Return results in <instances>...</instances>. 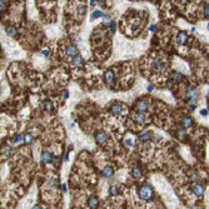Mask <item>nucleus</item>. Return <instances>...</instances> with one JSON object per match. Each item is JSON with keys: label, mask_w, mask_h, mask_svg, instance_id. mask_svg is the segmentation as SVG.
<instances>
[{"label": "nucleus", "mask_w": 209, "mask_h": 209, "mask_svg": "<svg viewBox=\"0 0 209 209\" xmlns=\"http://www.w3.org/2000/svg\"><path fill=\"white\" fill-rule=\"evenodd\" d=\"M138 194H139V198L144 202H149L154 198V189L150 184H144L139 188L138 191Z\"/></svg>", "instance_id": "f257e3e1"}, {"label": "nucleus", "mask_w": 209, "mask_h": 209, "mask_svg": "<svg viewBox=\"0 0 209 209\" xmlns=\"http://www.w3.org/2000/svg\"><path fill=\"white\" fill-rule=\"evenodd\" d=\"M185 98H187L188 100L195 103V102L198 100V98H199V91H198V89H197L195 86H193V85L188 86L187 90H185Z\"/></svg>", "instance_id": "f03ea898"}, {"label": "nucleus", "mask_w": 209, "mask_h": 209, "mask_svg": "<svg viewBox=\"0 0 209 209\" xmlns=\"http://www.w3.org/2000/svg\"><path fill=\"white\" fill-rule=\"evenodd\" d=\"M153 68H154V70H157V71H159L162 74L167 73V65H165L164 60L160 59V58H157V59L153 60Z\"/></svg>", "instance_id": "7ed1b4c3"}, {"label": "nucleus", "mask_w": 209, "mask_h": 209, "mask_svg": "<svg viewBox=\"0 0 209 209\" xmlns=\"http://www.w3.org/2000/svg\"><path fill=\"white\" fill-rule=\"evenodd\" d=\"M110 113H113L114 115H120V114L123 113V105L118 102H114L110 105Z\"/></svg>", "instance_id": "20e7f679"}, {"label": "nucleus", "mask_w": 209, "mask_h": 209, "mask_svg": "<svg viewBox=\"0 0 209 209\" xmlns=\"http://www.w3.org/2000/svg\"><path fill=\"white\" fill-rule=\"evenodd\" d=\"M204 192H205V187H204V184L195 183V184L193 185V193H194V195L202 197V195L204 194Z\"/></svg>", "instance_id": "39448f33"}, {"label": "nucleus", "mask_w": 209, "mask_h": 209, "mask_svg": "<svg viewBox=\"0 0 209 209\" xmlns=\"http://www.w3.org/2000/svg\"><path fill=\"white\" fill-rule=\"evenodd\" d=\"M65 54L66 55H69V56H73V58H75V56H78L79 55V50H78V48L75 46V45H66V48H65Z\"/></svg>", "instance_id": "423d86ee"}, {"label": "nucleus", "mask_w": 209, "mask_h": 209, "mask_svg": "<svg viewBox=\"0 0 209 209\" xmlns=\"http://www.w3.org/2000/svg\"><path fill=\"white\" fill-rule=\"evenodd\" d=\"M107 140H108V135H107V133H104L103 130H99L95 134V142L98 144H104Z\"/></svg>", "instance_id": "0eeeda50"}, {"label": "nucleus", "mask_w": 209, "mask_h": 209, "mask_svg": "<svg viewBox=\"0 0 209 209\" xmlns=\"http://www.w3.org/2000/svg\"><path fill=\"white\" fill-rule=\"evenodd\" d=\"M177 43L180 45H184L188 43V34L185 31H179L177 35Z\"/></svg>", "instance_id": "6e6552de"}, {"label": "nucleus", "mask_w": 209, "mask_h": 209, "mask_svg": "<svg viewBox=\"0 0 209 209\" xmlns=\"http://www.w3.org/2000/svg\"><path fill=\"white\" fill-rule=\"evenodd\" d=\"M135 108H137L138 113H144L145 110H148V108H149V103H148V100H139V102L137 103Z\"/></svg>", "instance_id": "1a4fd4ad"}, {"label": "nucleus", "mask_w": 209, "mask_h": 209, "mask_svg": "<svg viewBox=\"0 0 209 209\" xmlns=\"http://www.w3.org/2000/svg\"><path fill=\"white\" fill-rule=\"evenodd\" d=\"M88 207L90 208V209H97L98 208V205H99V200H98V198L97 197H89L88 198Z\"/></svg>", "instance_id": "9d476101"}, {"label": "nucleus", "mask_w": 209, "mask_h": 209, "mask_svg": "<svg viewBox=\"0 0 209 209\" xmlns=\"http://www.w3.org/2000/svg\"><path fill=\"white\" fill-rule=\"evenodd\" d=\"M114 79H115V77H114V73L111 70H107L105 74H104V80L107 84H113L114 83Z\"/></svg>", "instance_id": "9b49d317"}, {"label": "nucleus", "mask_w": 209, "mask_h": 209, "mask_svg": "<svg viewBox=\"0 0 209 209\" xmlns=\"http://www.w3.org/2000/svg\"><path fill=\"white\" fill-rule=\"evenodd\" d=\"M53 159H54V157L51 155V153H50V151H48V150H44L43 153H42V162H43L44 164H48V163H50Z\"/></svg>", "instance_id": "f8f14e48"}, {"label": "nucleus", "mask_w": 209, "mask_h": 209, "mask_svg": "<svg viewBox=\"0 0 209 209\" xmlns=\"http://www.w3.org/2000/svg\"><path fill=\"white\" fill-rule=\"evenodd\" d=\"M102 174H103V177L105 178V179H110L113 175H114V169L111 168V167H105L104 169H103V172H102Z\"/></svg>", "instance_id": "ddd939ff"}, {"label": "nucleus", "mask_w": 209, "mask_h": 209, "mask_svg": "<svg viewBox=\"0 0 209 209\" xmlns=\"http://www.w3.org/2000/svg\"><path fill=\"white\" fill-rule=\"evenodd\" d=\"M192 125H193V118H192V117L187 115V117H184V118L182 119V127H183V128L188 129V128H191Z\"/></svg>", "instance_id": "4468645a"}, {"label": "nucleus", "mask_w": 209, "mask_h": 209, "mask_svg": "<svg viewBox=\"0 0 209 209\" xmlns=\"http://www.w3.org/2000/svg\"><path fill=\"white\" fill-rule=\"evenodd\" d=\"M150 133L149 131H144V133H142V134L138 137V140L140 142V143H147L148 140H150Z\"/></svg>", "instance_id": "2eb2a0df"}, {"label": "nucleus", "mask_w": 209, "mask_h": 209, "mask_svg": "<svg viewBox=\"0 0 209 209\" xmlns=\"http://www.w3.org/2000/svg\"><path fill=\"white\" fill-rule=\"evenodd\" d=\"M172 79L175 82V83H180L183 79H184V75L179 71H173L172 73Z\"/></svg>", "instance_id": "dca6fc26"}, {"label": "nucleus", "mask_w": 209, "mask_h": 209, "mask_svg": "<svg viewBox=\"0 0 209 209\" xmlns=\"http://www.w3.org/2000/svg\"><path fill=\"white\" fill-rule=\"evenodd\" d=\"M134 120L138 123V124H144L145 123V115L144 113H137L134 115Z\"/></svg>", "instance_id": "f3484780"}, {"label": "nucleus", "mask_w": 209, "mask_h": 209, "mask_svg": "<svg viewBox=\"0 0 209 209\" xmlns=\"http://www.w3.org/2000/svg\"><path fill=\"white\" fill-rule=\"evenodd\" d=\"M131 177L134 178V179H140V177H142V169L140 168H133V170H131Z\"/></svg>", "instance_id": "a211bd4d"}, {"label": "nucleus", "mask_w": 209, "mask_h": 209, "mask_svg": "<svg viewBox=\"0 0 209 209\" xmlns=\"http://www.w3.org/2000/svg\"><path fill=\"white\" fill-rule=\"evenodd\" d=\"M5 31H6V34H8L9 36H15L16 33H18V30H16V28H15L14 25H8V26L5 28Z\"/></svg>", "instance_id": "6ab92c4d"}, {"label": "nucleus", "mask_w": 209, "mask_h": 209, "mask_svg": "<svg viewBox=\"0 0 209 209\" xmlns=\"http://www.w3.org/2000/svg\"><path fill=\"white\" fill-rule=\"evenodd\" d=\"M73 64L75 66H83L84 60H83V58H82L80 55H78V56H75V58H73Z\"/></svg>", "instance_id": "aec40b11"}, {"label": "nucleus", "mask_w": 209, "mask_h": 209, "mask_svg": "<svg viewBox=\"0 0 209 209\" xmlns=\"http://www.w3.org/2000/svg\"><path fill=\"white\" fill-rule=\"evenodd\" d=\"M43 109L46 111H53V103L50 100H45L43 103Z\"/></svg>", "instance_id": "412c9836"}, {"label": "nucleus", "mask_w": 209, "mask_h": 209, "mask_svg": "<svg viewBox=\"0 0 209 209\" xmlns=\"http://www.w3.org/2000/svg\"><path fill=\"white\" fill-rule=\"evenodd\" d=\"M109 193H110L111 195H117V194L120 193V189H119L118 185H111L110 189H109Z\"/></svg>", "instance_id": "4be33fe9"}, {"label": "nucleus", "mask_w": 209, "mask_h": 209, "mask_svg": "<svg viewBox=\"0 0 209 209\" xmlns=\"http://www.w3.org/2000/svg\"><path fill=\"white\" fill-rule=\"evenodd\" d=\"M33 140H34V138H33V135L30 134V133H25V135H24V143L29 145V144L33 143Z\"/></svg>", "instance_id": "5701e85b"}, {"label": "nucleus", "mask_w": 209, "mask_h": 209, "mask_svg": "<svg viewBox=\"0 0 209 209\" xmlns=\"http://www.w3.org/2000/svg\"><path fill=\"white\" fill-rule=\"evenodd\" d=\"M23 139H24V137H23L22 134H15L14 138H13V144L16 145V144H19V143H22Z\"/></svg>", "instance_id": "b1692460"}, {"label": "nucleus", "mask_w": 209, "mask_h": 209, "mask_svg": "<svg viewBox=\"0 0 209 209\" xmlns=\"http://www.w3.org/2000/svg\"><path fill=\"white\" fill-rule=\"evenodd\" d=\"M100 16H104V13H102L100 10H95V11L91 14L90 19H91V20H95V19H98V18H100Z\"/></svg>", "instance_id": "393cba45"}, {"label": "nucleus", "mask_w": 209, "mask_h": 209, "mask_svg": "<svg viewBox=\"0 0 209 209\" xmlns=\"http://www.w3.org/2000/svg\"><path fill=\"white\" fill-rule=\"evenodd\" d=\"M77 13L79 14V15H85V13H86V6L85 5H79L78 8H77Z\"/></svg>", "instance_id": "a878e982"}, {"label": "nucleus", "mask_w": 209, "mask_h": 209, "mask_svg": "<svg viewBox=\"0 0 209 209\" xmlns=\"http://www.w3.org/2000/svg\"><path fill=\"white\" fill-rule=\"evenodd\" d=\"M3 154L6 155V157L11 155V154H13V149H11L10 147H4V148H3Z\"/></svg>", "instance_id": "bb28decb"}, {"label": "nucleus", "mask_w": 209, "mask_h": 209, "mask_svg": "<svg viewBox=\"0 0 209 209\" xmlns=\"http://www.w3.org/2000/svg\"><path fill=\"white\" fill-rule=\"evenodd\" d=\"M110 23H111L110 16H109V15H104V16H103V24L109 26V25H110Z\"/></svg>", "instance_id": "cd10ccee"}, {"label": "nucleus", "mask_w": 209, "mask_h": 209, "mask_svg": "<svg viewBox=\"0 0 209 209\" xmlns=\"http://www.w3.org/2000/svg\"><path fill=\"white\" fill-rule=\"evenodd\" d=\"M109 30H110V33H115V30H117V24H115V22H111V23H110Z\"/></svg>", "instance_id": "c85d7f7f"}, {"label": "nucleus", "mask_w": 209, "mask_h": 209, "mask_svg": "<svg viewBox=\"0 0 209 209\" xmlns=\"http://www.w3.org/2000/svg\"><path fill=\"white\" fill-rule=\"evenodd\" d=\"M6 6H8V2H2V3H0V10H2V13L5 11Z\"/></svg>", "instance_id": "c756f323"}, {"label": "nucleus", "mask_w": 209, "mask_h": 209, "mask_svg": "<svg viewBox=\"0 0 209 209\" xmlns=\"http://www.w3.org/2000/svg\"><path fill=\"white\" fill-rule=\"evenodd\" d=\"M203 11H204V15H205V16H209V3L204 5V10H203Z\"/></svg>", "instance_id": "7c9ffc66"}, {"label": "nucleus", "mask_w": 209, "mask_h": 209, "mask_svg": "<svg viewBox=\"0 0 209 209\" xmlns=\"http://www.w3.org/2000/svg\"><path fill=\"white\" fill-rule=\"evenodd\" d=\"M178 133H179V138H180V139H184V138H185V131H184V130L179 129Z\"/></svg>", "instance_id": "2f4dec72"}, {"label": "nucleus", "mask_w": 209, "mask_h": 209, "mask_svg": "<svg viewBox=\"0 0 209 209\" xmlns=\"http://www.w3.org/2000/svg\"><path fill=\"white\" fill-rule=\"evenodd\" d=\"M49 185H50V187H54V188H56V187H58V184H56V180H55V179H50V182H49Z\"/></svg>", "instance_id": "473e14b6"}, {"label": "nucleus", "mask_w": 209, "mask_h": 209, "mask_svg": "<svg viewBox=\"0 0 209 209\" xmlns=\"http://www.w3.org/2000/svg\"><path fill=\"white\" fill-rule=\"evenodd\" d=\"M197 108V103H194V102H192L191 104H189V109H192V110H194Z\"/></svg>", "instance_id": "72a5a7b5"}, {"label": "nucleus", "mask_w": 209, "mask_h": 209, "mask_svg": "<svg viewBox=\"0 0 209 209\" xmlns=\"http://www.w3.org/2000/svg\"><path fill=\"white\" fill-rule=\"evenodd\" d=\"M200 115L207 117V115H208V110H207V109H202V110H200Z\"/></svg>", "instance_id": "f704fd0d"}, {"label": "nucleus", "mask_w": 209, "mask_h": 209, "mask_svg": "<svg viewBox=\"0 0 209 209\" xmlns=\"http://www.w3.org/2000/svg\"><path fill=\"white\" fill-rule=\"evenodd\" d=\"M192 179H193V182H198V179H199L198 174H197V173H194V174L192 175Z\"/></svg>", "instance_id": "c9c22d12"}, {"label": "nucleus", "mask_w": 209, "mask_h": 209, "mask_svg": "<svg viewBox=\"0 0 209 209\" xmlns=\"http://www.w3.org/2000/svg\"><path fill=\"white\" fill-rule=\"evenodd\" d=\"M149 30H150V31H155V30H157V25H151V26L149 28Z\"/></svg>", "instance_id": "e433bc0d"}, {"label": "nucleus", "mask_w": 209, "mask_h": 209, "mask_svg": "<svg viewBox=\"0 0 209 209\" xmlns=\"http://www.w3.org/2000/svg\"><path fill=\"white\" fill-rule=\"evenodd\" d=\"M127 145H128V147H131V145H133L131 139H127Z\"/></svg>", "instance_id": "4c0bfd02"}, {"label": "nucleus", "mask_w": 209, "mask_h": 209, "mask_svg": "<svg viewBox=\"0 0 209 209\" xmlns=\"http://www.w3.org/2000/svg\"><path fill=\"white\" fill-rule=\"evenodd\" d=\"M90 3V6H95L97 5V2H94V0H91V2H89Z\"/></svg>", "instance_id": "58836bf2"}, {"label": "nucleus", "mask_w": 209, "mask_h": 209, "mask_svg": "<svg viewBox=\"0 0 209 209\" xmlns=\"http://www.w3.org/2000/svg\"><path fill=\"white\" fill-rule=\"evenodd\" d=\"M68 97H69V95H68V90H65V91H64V99H68Z\"/></svg>", "instance_id": "ea45409f"}, {"label": "nucleus", "mask_w": 209, "mask_h": 209, "mask_svg": "<svg viewBox=\"0 0 209 209\" xmlns=\"http://www.w3.org/2000/svg\"><path fill=\"white\" fill-rule=\"evenodd\" d=\"M31 209H43V208H42L40 205H34V207H33Z\"/></svg>", "instance_id": "a19ab883"}, {"label": "nucleus", "mask_w": 209, "mask_h": 209, "mask_svg": "<svg viewBox=\"0 0 209 209\" xmlns=\"http://www.w3.org/2000/svg\"><path fill=\"white\" fill-rule=\"evenodd\" d=\"M153 89H154V85H149V86H148V90H149V91H151Z\"/></svg>", "instance_id": "79ce46f5"}, {"label": "nucleus", "mask_w": 209, "mask_h": 209, "mask_svg": "<svg viewBox=\"0 0 209 209\" xmlns=\"http://www.w3.org/2000/svg\"><path fill=\"white\" fill-rule=\"evenodd\" d=\"M44 55L48 56V55H49V51H48V50H44Z\"/></svg>", "instance_id": "37998d69"}, {"label": "nucleus", "mask_w": 209, "mask_h": 209, "mask_svg": "<svg viewBox=\"0 0 209 209\" xmlns=\"http://www.w3.org/2000/svg\"><path fill=\"white\" fill-rule=\"evenodd\" d=\"M207 29H208V30H209V23H208V25H207Z\"/></svg>", "instance_id": "c03bdc74"}]
</instances>
